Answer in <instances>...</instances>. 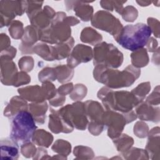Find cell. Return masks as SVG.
Masks as SVG:
<instances>
[{"instance_id":"obj_1","label":"cell","mask_w":160,"mask_h":160,"mask_svg":"<svg viewBox=\"0 0 160 160\" xmlns=\"http://www.w3.org/2000/svg\"><path fill=\"white\" fill-rule=\"evenodd\" d=\"M141 71L139 68L129 65L122 71L98 64L93 71L94 79L110 88H120L131 86L139 78Z\"/></svg>"},{"instance_id":"obj_2","label":"cell","mask_w":160,"mask_h":160,"mask_svg":"<svg viewBox=\"0 0 160 160\" xmlns=\"http://www.w3.org/2000/svg\"><path fill=\"white\" fill-rule=\"evenodd\" d=\"M150 28L144 23L128 24L114 38L122 48L134 51L146 46L151 35Z\"/></svg>"},{"instance_id":"obj_3","label":"cell","mask_w":160,"mask_h":160,"mask_svg":"<svg viewBox=\"0 0 160 160\" xmlns=\"http://www.w3.org/2000/svg\"><path fill=\"white\" fill-rule=\"evenodd\" d=\"M98 97L106 110L118 111L122 113L131 111L139 103L131 92L113 91L108 87L102 88L98 92Z\"/></svg>"},{"instance_id":"obj_4","label":"cell","mask_w":160,"mask_h":160,"mask_svg":"<svg viewBox=\"0 0 160 160\" xmlns=\"http://www.w3.org/2000/svg\"><path fill=\"white\" fill-rule=\"evenodd\" d=\"M10 119V139L18 145L30 142L37 128L31 113L21 111Z\"/></svg>"},{"instance_id":"obj_5","label":"cell","mask_w":160,"mask_h":160,"mask_svg":"<svg viewBox=\"0 0 160 160\" xmlns=\"http://www.w3.org/2000/svg\"><path fill=\"white\" fill-rule=\"evenodd\" d=\"M94 66L102 64L109 68H117L121 66L123 56L112 44L105 42L96 44L93 51Z\"/></svg>"},{"instance_id":"obj_6","label":"cell","mask_w":160,"mask_h":160,"mask_svg":"<svg viewBox=\"0 0 160 160\" xmlns=\"http://www.w3.org/2000/svg\"><path fill=\"white\" fill-rule=\"evenodd\" d=\"M64 119L79 130H84L88 123L84 103L76 102L58 111Z\"/></svg>"},{"instance_id":"obj_7","label":"cell","mask_w":160,"mask_h":160,"mask_svg":"<svg viewBox=\"0 0 160 160\" xmlns=\"http://www.w3.org/2000/svg\"><path fill=\"white\" fill-rule=\"evenodd\" d=\"M92 25L102 31L110 33L115 38L122 28L118 19L105 11H98L91 19Z\"/></svg>"},{"instance_id":"obj_8","label":"cell","mask_w":160,"mask_h":160,"mask_svg":"<svg viewBox=\"0 0 160 160\" xmlns=\"http://www.w3.org/2000/svg\"><path fill=\"white\" fill-rule=\"evenodd\" d=\"M26 1H1V28L8 26L16 16H22L26 11Z\"/></svg>"},{"instance_id":"obj_9","label":"cell","mask_w":160,"mask_h":160,"mask_svg":"<svg viewBox=\"0 0 160 160\" xmlns=\"http://www.w3.org/2000/svg\"><path fill=\"white\" fill-rule=\"evenodd\" d=\"M104 125L108 128V135L112 139L119 137L123 131L124 126L127 124L122 114L114 111L107 110L104 111L102 116Z\"/></svg>"},{"instance_id":"obj_10","label":"cell","mask_w":160,"mask_h":160,"mask_svg":"<svg viewBox=\"0 0 160 160\" xmlns=\"http://www.w3.org/2000/svg\"><path fill=\"white\" fill-rule=\"evenodd\" d=\"M93 58V51L90 46L78 44L68 56L67 65L74 68L81 62H88Z\"/></svg>"},{"instance_id":"obj_11","label":"cell","mask_w":160,"mask_h":160,"mask_svg":"<svg viewBox=\"0 0 160 160\" xmlns=\"http://www.w3.org/2000/svg\"><path fill=\"white\" fill-rule=\"evenodd\" d=\"M56 14L52 8L45 6L42 10L38 11L28 18L32 26L38 30H43L50 26Z\"/></svg>"},{"instance_id":"obj_12","label":"cell","mask_w":160,"mask_h":160,"mask_svg":"<svg viewBox=\"0 0 160 160\" xmlns=\"http://www.w3.org/2000/svg\"><path fill=\"white\" fill-rule=\"evenodd\" d=\"M1 78L2 84L6 86L14 85L18 71L12 59L1 57Z\"/></svg>"},{"instance_id":"obj_13","label":"cell","mask_w":160,"mask_h":160,"mask_svg":"<svg viewBox=\"0 0 160 160\" xmlns=\"http://www.w3.org/2000/svg\"><path fill=\"white\" fill-rule=\"evenodd\" d=\"M50 110L51 114H49V128L52 132L69 133L73 131V126L67 122L58 111L51 108Z\"/></svg>"},{"instance_id":"obj_14","label":"cell","mask_w":160,"mask_h":160,"mask_svg":"<svg viewBox=\"0 0 160 160\" xmlns=\"http://www.w3.org/2000/svg\"><path fill=\"white\" fill-rule=\"evenodd\" d=\"M39 40V31L34 26H28L24 29V34L22 37V42L19 48L22 54H32L33 45Z\"/></svg>"},{"instance_id":"obj_15","label":"cell","mask_w":160,"mask_h":160,"mask_svg":"<svg viewBox=\"0 0 160 160\" xmlns=\"http://www.w3.org/2000/svg\"><path fill=\"white\" fill-rule=\"evenodd\" d=\"M137 117L142 121H151L159 122V108L154 107L152 105L146 102H141L137 106L135 111Z\"/></svg>"},{"instance_id":"obj_16","label":"cell","mask_w":160,"mask_h":160,"mask_svg":"<svg viewBox=\"0 0 160 160\" xmlns=\"http://www.w3.org/2000/svg\"><path fill=\"white\" fill-rule=\"evenodd\" d=\"M67 9H74L76 15L83 21H89L93 16V8L83 1H65Z\"/></svg>"},{"instance_id":"obj_17","label":"cell","mask_w":160,"mask_h":160,"mask_svg":"<svg viewBox=\"0 0 160 160\" xmlns=\"http://www.w3.org/2000/svg\"><path fill=\"white\" fill-rule=\"evenodd\" d=\"M86 116L90 119V122L103 124L102 116L104 111L101 104L92 100L87 101L84 102Z\"/></svg>"},{"instance_id":"obj_18","label":"cell","mask_w":160,"mask_h":160,"mask_svg":"<svg viewBox=\"0 0 160 160\" xmlns=\"http://www.w3.org/2000/svg\"><path fill=\"white\" fill-rule=\"evenodd\" d=\"M18 93L25 100L33 102H40L46 100L42 88L38 85L20 88L18 89Z\"/></svg>"},{"instance_id":"obj_19","label":"cell","mask_w":160,"mask_h":160,"mask_svg":"<svg viewBox=\"0 0 160 160\" xmlns=\"http://www.w3.org/2000/svg\"><path fill=\"white\" fill-rule=\"evenodd\" d=\"M1 157L2 159H16L19 158V146L11 139L1 140Z\"/></svg>"},{"instance_id":"obj_20","label":"cell","mask_w":160,"mask_h":160,"mask_svg":"<svg viewBox=\"0 0 160 160\" xmlns=\"http://www.w3.org/2000/svg\"><path fill=\"white\" fill-rule=\"evenodd\" d=\"M28 107L25 99L20 96H14L9 101L4 109V116L11 118L14 114L21 111H28Z\"/></svg>"},{"instance_id":"obj_21","label":"cell","mask_w":160,"mask_h":160,"mask_svg":"<svg viewBox=\"0 0 160 160\" xmlns=\"http://www.w3.org/2000/svg\"><path fill=\"white\" fill-rule=\"evenodd\" d=\"M148 141L146 145L147 153L151 156L159 154V128L152 129L148 134ZM148 154V155H149Z\"/></svg>"},{"instance_id":"obj_22","label":"cell","mask_w":160,"mask_h":160,"mask_svg":"<svg viewBox=\"0 0 160 160\" xmlns=\"http://www.w3.org/2000/svg\"><path fill=\"white\" fill-rule=\"evenodd\" d=\"M29 112L32 115L35 121L38 124H43L46 119L48 104L46 101L40 102H33L29 105Z\"/></svg>"},{"instance_id":"obj_23","label":"cell","mask_w":160,"mask_h":160,"mask_svg":"<svg viewBox=\"0 0 160 160\" xmlns=\"http://www.w3.org/2000/svg\"><path fill=\"white\" fill-rule=\"evenodd\" d=\"M34 53L37 54L46 61H54L56 59L55 50L53 46H48L43 42H39L33 46Z\"/></svg>"},{"instance_id":"obj_24","label":"cell","mask_w":160,"mask_h":160,"mask_svg":"<svg viewBox=\"0 0 160 160\" xmlns=\"http://www.w3.org/2000/svg\"><path fill=\"white\" fill-rule=\"evenodd\" d=\"M81 40L86 43L96 46L102 39V36L91 28H84L81 33Z\"/></svg>"},{"instance_id":"obj_25","label":"cell","mask_w":160,"mask_h":160,"mask_svg":"<svg viewBox=\"0 0 160 160\" xmlns=\"http://www.w3.org/2000/svg\"><path fill=\"white\" fill-rule=\"evenodd\" d=\"M74 42V39L71 37L67 41L54 46L56 59L59 60L68 57L71 54Z\"/></svg>"},{"instance_id":"obj_26","label":"cell","mask_w":160,"mask_h":160,"mask_svg":"<svg viewBox=\"0 0 160 160\" xmlns=\"http://www.w3.org/2000/svg\"><path fill=\"white\" fill-rule=\"evenodd\" d=\"M132 66L136 68L146 66L149 62V57L146 49L141 48L133 51L131 54Z\"/></svg>"},{"instance_id":"obj_27","label":"cell","mask_w":160,"mask_h":160,"mask_svg":"<svg viewBox=\"0 0 160 160\" xmlns=\"http://www.w3.org/2000/svg\"><path fill=\"white\" fill-rule=\"evenodd\" d=\"M32 140L34 144L38 146L48 148L52 142L53 136L44 129H38L35 131Z\"/></svg>"},{"instance_id":"obj_28","label":"cell","mask_w":160,"mask_h":160,"mask_svg":"<svg viewBox=\"0 0 160 160\" xmlns=\"http://www.w3.org/2000/svg\"><path fill=\"white\" fill-rule=\"evenodd\" d=\"M113 142L116 146L117 150L124 153L129 150V149L133 144L134 141L131 137L126 134H122L119 137L113 139Z\"/></svg>"},{"instance_id":"obj_29","label":"cell","mask_w":160,"mask_h":160,"mask_svg":"<svg viewBox=\"0 0 160 160\" xmlns=\"http://www.w3.org/2000/svg\"><path fill=\"white\" fill-rule=\"evenodd\" d=\"M54 69L56 79L61 83L69 81L73 76L74 71L68 65H59L55 67Z\"/></svg>"},{"instance_id":"obj_30","label":"cell","mask_w":160,"mask_h":160,"mask_svg":"<svg viewBox=\"0 0 160 160\" xmlns=\"http://www.w3.org/2000/svg\"><path fill=\"white\" fill-rule=\"evenodd\" d=\"M150 82H146L139 84L136 88L133 89L131 92L136 97L139 102H141L143 101L145 96L150 91Z\"/></svg>"},{"instance_id":"obj_31","label":"cell","mask_w":160,"mask_h":160,"mask_svg":"<svg viewBox=\"0 0 160 160\" xmlns=\"http://www.w3.org/2000/svg\"><path fill=\"white\" fill-rule=\"evenodd\" d=\"M52 149L56 152H58L59 155L68 156L71 152V144L63 139H58L52 146Z\"/></svg>"},{"instance_id":"obj_32","label":"cell","mask_w":160,"mask_h":160,"mask_svg":"<svg viewBox=\"0 0 160 160\" xmlns=\"http://www.w3.org/2000/svg\"><path fill=\"white\" fill-rule=\"evenodd\" d=\"M9 32L11 36L16 39L22 38L24 29H23V24L19 21H12L9 28Z\"/></svg>"},{"instance_id":"obj_33","label":"cell","mask_w":160,"mask_h":160,"mask_svg":"<svg viewBox=\"0 0 160 160\" xmlns=\"http://www.w3.org/2000/svg\"><path fill=\"white\" fill-rule=\"evenodd\" d=\"M125 1H101L100 4L101 6L107 10L109 11H115L121 14L122 9H123V4L125 3Z\"/></svg>"},{"instance_id":"obj_34","label":"cell","mask_w":160,"mask_h":160,"mask_svg":"<svg viewBox=\"0 0 160 160\" xmlns=\"http://www.w3.org/2000/svg\"><path fill=\"white\" fill-rule=\"evenodd\" d=\"M38 78L39 81L42 83L44 82H51L56 79V74L54 68L46 67L42 69L38 74Z\"/></svg>"},{"instance_id":"obj_35","label":"cell","mask_w":160,"mask_h":160,"mask_svg":"<svg viewBox=\"0 0 160 160\" xmlns=\"http://www.w3.org/2000/svg\"><path fill=\"white\" fill-rule=\"evenodd\" d=\"M87 94L86 87L82 84H77L74 86L72 92L70 93V98L74 101H80L83 99Z\"/></svg>"},{"instance_id":"obj_36","label":"cell","mask_w":160,"mask_h":160,"mask_svg":"<svg viewBox=\"0 0 160 160\" xmlns=\"http://www.w3.org/2000/svg\"><path fill=\"white\" fill-rule=\"evenodd\" d=\"M122 18L128 22H133L137 18L138 12L134 7L132 6H128L124 8L121 13Z\"/></svg>"},{"instance_id":"obj_37","label":"cell","mask_w":160,"mask_h":160,"mask_svg":"<svg viewBox=\"0 0 160 160\" xmlns=\"http://www.w3.org/2000/svg\"><path fill=\"white\" fill-rule=\"evenodd\" d=\"M41 88L45 99L50 100L54 98L58 93L54 84L49 81L43 82Z\"/></svg>"},{"instance_id":"obj_38","label":"cell","mask_w":160,"mask_h":160,"mask_svg":"<svg viewBox=\"0 0 160 160\" xmlns=\"http://www.w3.org/2000/svg\"><path fill=\"white\" fill-rule=\"evenodd\" d=\"M19 68L25 72L31 71L34 66L33 58L31 56H24L18 62Z\"/></svg>"},{"instance_id":"obj_39","label":"cell","mask_w":160,"mask_h":160,"mask_svg":"<svg viewBox=\"0 0 160 160\" xmlns=\"http://www.w3.org/2000/svg\"><path fill=\"white\" fill-rule=\"evenodd\" d=\"M148 125L142 121H138L134 126V133L136 136L143 138H145L148 134Z\"/></svg>"},{"instance_id":"obj_40","label":"cell","mask_w":160,"mask_h":160,"mask_svg":"<svg viewBox=\"0 0 160 160\" xmlns=\"http://www.w3.org/2000/svg\"><path fill=\"white\" fill-rule=\"evenodd\" d=\"M36 148L30 142L24 143L21 146V151L24 157L31 158L36 153Z\"/></svg>"},{"instance_id":"obj_41","label":"cell","mask_w":160,"mask_h":160,"mask_svg":"<svg viewBox=\"0 0 160 160\" xmlns=\"http://www.w3.org/2000/svg\"><path fill=\"white\" fill-rule=\"evenodd\" d=\"M27 8L26 12L28 14V17L40 10L42 5L43 4V1H26Z\"/></svg>"},{"instance_id":"obj_42","label":"cell","mask_w":160,"mask_h":160,"mask_svg":"<svg viewBox=\"0 0 160 160\" xmlns=\"http://www.w3.org/2000/svg\"><path fill=\"white\" fill-rule=\"evenodd\" d=\"M73 152L74 156H79L80 155L81 156L86 155V156H89L91 158V159L94 156V152L92 149L88 147L83 146H78L74 148ZM78 158L79 157H78Z\"/></svg>"},{"instance_id":"obj_43","label":"cell","mask_w":160,"mask_h":160,"mask_svg":"<svg viewBox=\"0 0 160 160\" xmlns=\"http://www.w3.org/2000/svg\"><path fill=\"white\" fill-rule=\"evenodd\" d=\"M31 81V78L26 73V72L21 71L18 73L14 86L18 87L23 84H28Z\"/></svg>"},{"instance_id":"obj_44","label":"cell","mask_w":160,"mask_h":160,"mask_svg":"<svg viewBox=\"0 0 160 160\" xmlns=\"http://www.w3.org/2000/svg\"><path fill=\"white\" fill-rule=\"evenodd\" d=\"M159 86L154 88L153 92L146 99V102L152 106H159Z\"/></svg>"},{"instance_id":"obj_45","label":"cell","mask_w":160,"mask_h":160,"mask_svg":"<svg viewBox=\"0 0 160 160\" xmlns=\"http://www.w3.org/2000/svg\"><path fill=\"white\" fill-rule=\"evenodd\" d=\"M148 26L150 28L151 32H153L154 35L156 38L159 37V21L156 19L152 18H149L148 19Z\"/></svg>"},{"instance_id":"obj_46","label":"cell","mask_w":160,"mask_h":160,"mask_svg":"<svg viewBox=\"0 0 160 160\" xmlns=\"http://www.w3.org/2000/svg\"><path fill=\"white\" fill-rule=\"evenodd\" d=\"M73 88H74L73 84L72 82H70L66 84H63L60 87H59L57 92L59 94L66 96V94H70L72 92Z\"/></svg>"},{"instance_id":"obj_47","label":"cell","mask_w":160,"mask_h":160,"mask_svg":"<svg viewBox=\"0 0 160 160\" xmlns=\"http://www.w3.org/2000/svg\"><path fill=\"white\" fill-rule=\"evenodd\" d=\"M66 101V96H62L57 93L56 96L52 99L49 100V103L51 106L54 107H58L59 106H62Z\"/></svg>"},{"instance_id":"obj_48","label":"cell","mask_w":160,"mask_h":160,"mask_svg":"<svg viewBox=\"0 0 160 160\" xmlns=\"http://www.w3.org/2000/svg\"><path fill=\"white\" fill-rule=\"evenodd\" d=\"M16 48H14L12 46H10L8 48H7L1 52V57L12 59L16 56Z\"/></svg>"},{"instance_id":"obj_49","label":"cell","mask_w":160,"mask_h":160,"mask_svg":"<svg viewBox=\"0 0 160 160\" xmlns=\"http://www.w3.org/2000/svg\"><path fill=\"white\" fill-rule=\"evenodd\" d=\"M11 41L7 34L2 33L1 34V51L10 47Z\"/></svg>"},{"instance_id":"obj_50","label":"cell","mask_w":160,"mask_h":160,"mask_svg":"<svg viewBox=\"0 0 160 160\" xmlns=\"http://www.w3.org/2000/svg\"><path fill=\"white\" fill-rule=\"evenodd\" d=\"M147 49L149 52H156L158 49V41L153 38H149L147 44Z\"/></svg>"},{"instance_id":"obj_51","label":"cell","mask_w":160,"mask_h":160,"mask_svg":"<svg viewBox=\"0 0 160 160\" xmlns=\"http://www.w3.org/2000/svg\"><path fill=\"white\" fill-rule=\"evenodd\" d=\"M136 2L141 6H147L151 3V1H136Z\"/></svg>"}]
</instances>
